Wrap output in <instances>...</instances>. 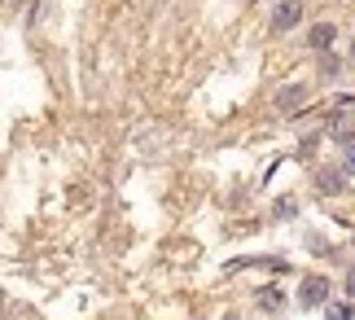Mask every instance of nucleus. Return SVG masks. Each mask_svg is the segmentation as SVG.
Returning <instances> with one entry per match:
<instances>
[{"instance_id":"f257e3e1","label":"nucleus","mask_w":355,"mask_h":320,"mask_svg":"<svg viewBox=\"0 0 355 320\" xmlns=\"http://www.w3.org/2000/svg\"><path fill=\"white\" fill-rule=\"evenodd\" d=\"M324 298H329V281H324V276H303V285H298V308H324Z\"/></svg>"},{"instance_id":"f03ea898","label":"nucleus","mask_w":355,"mask_h":320,"mask_svg":"<svg viewBox=\"0 0 355 320\" xmlns=\"http://www.w3.org/2000/svg\"><path fill=\"white\" fill-rule=\"evenodd\" d=\"M298 18H303V5H298V0H281V5L272 9V31H290Z\"/></svg>"},{"instance_id":"7ed1b4c3","label":"nucleus","mask_w":355,"mask_h":320,"mask_svg":"<svg viewBox=\"0 0 355 320\" xmlns=\"http://www.w3.org/2000/svg\"><path fill=\"white\" fill-rule=\"evenodd\" d=\"M316 189L320 193H343L347 189V167H320V171H316Z\"/></svg>"},{"instance_id":"20e7f679","label":"nucleus","mask_w":355,"mask_h":320,"mask_svg":"<svg viewBox=\"0 0 355 320\" xmlns=\"http://www.w3.org/2000/svg\"><path fill=\"white\" fill-rule=\"evenodd\" d=\"M334 35H338L334 22H320V26H311V31H307V44H311V49H329Z\"/></svg>"},{"instance_id":"39448f33","label":"nucleus","mask_w":355,"mask_h":320,"mask_svg":"<svg viewBox=\"0 0 355 320\" xmlns=\"http://www.w3.org/2000/svg\"><path fill=\"white\" fill-rule=\"evenodd\" d=\"M303 101H307V88H285V92L277 96L281 110H294V106H303Z\"/></svg>"},{"instance_id":"423d86ee","label":"nucleus","mask_w":355,"mask_h":320,"mask_svg":"<svg viewBox=\"0 0 355 320\" xmlns=\"http://www.w3.org/2000/svg\"><path fill=\"white\" fill-rule=\"evenodd\" d=\"M324 320H355V312H351V303H329V308H324Z\"/></svg>"},{"instance_id":"0eeeda50","label":"nucleus","mask_w":355,"mask_h":320,"mask_svg":"<svg viewBox=\"0 0 355 320\" xmlns=\"http://www.w3.org/2000/svg\"><path fill=\"white\" fill-rule=\"evenodd\" d=\"M259 303H263L268 312H281V289H263V294H259Z\"/></svg>"},{"instance_id":"6e6552de","label":"nucleus","mask_w":355,"mask_h":320,"mask_svg":"<svg viewBox=\"0 0 355 320\" xmlns=\"http://www.w3.org/2000/svg\"><path fill=\"white\" fill-rule=\"evenodd\" d=\"M343 167H347V176H355V145L343 149Z\"/></svg>"},{"instance_id":"1a4fd4ad","label":"nucleus","mask_w":355,"mask_h":320,"mask_svg":"<svg viewBox=\"0 0 355 320\" xmlns=\"http://www.w3.org/2000/svg\"><path fill=\"white\" fill-rule=\"evenodd\" d=\"M347 289H351V294H355V268H351V276H347Z\"/></svg>"},{"instance_id":"9d476101","label":"nucleus","mask_w":355,"mask_h":320,"mask_svg":"<svg viewBox=\"0 0 355 320\" xmlns=\"http://www.w3.org/2000/svg\"><path fill=\"white\" fill-rule=\"evenodd\" d=\"M224 320H237V316H224Z\"/></svg>"},{"instance_id":"9b49d317","label":"nucleus","mask_w":355,"mask_h":320,"mask_svg":"<svg viewBox=\"0 0 355 320\" xmlns=\"http://www.w3.org/2000/svg\"><path fill=\"white\" fill-rule=\"evenodd\" d=\"M351 58H355V44H351Z\"/></svg>"}]
</instances>
